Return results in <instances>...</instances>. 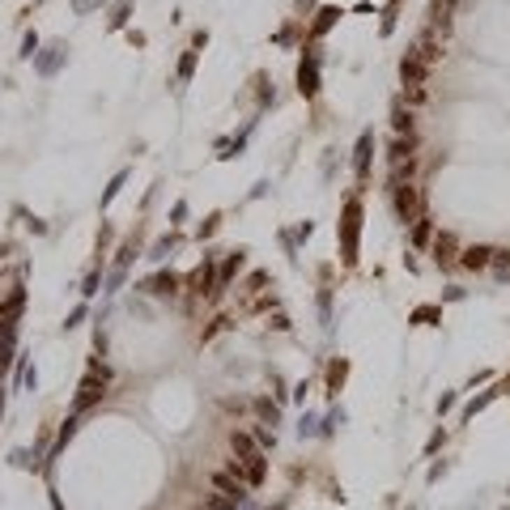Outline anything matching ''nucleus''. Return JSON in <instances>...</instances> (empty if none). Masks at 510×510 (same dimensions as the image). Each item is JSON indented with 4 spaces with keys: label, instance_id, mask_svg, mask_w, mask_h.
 Listing matches in <instances>:
<instances>
[{
    "label": "nucleus",
    "instance_id": "obj_1",
    "mask_svg": "<svg viewBox=\"0 0 510 510\" xmlns=\"http://www.w3.org/2000/svg\"><path fill=\"white\" fill-rule=\"evenodd\" d=\"M107 379H111V374H107V366H98V362L89 366V374L81 379V391H77V413L102 400V391H107Z\"/></svg>",
    "mask_w": 510,
    "mask_h": 510
},
{
    "label": "nucleus",
    "instance_id": "obj_2",
    "mask_svg": "<svg viewBox=\"0 0 510 510\" xmlns=\"http://www.w3.org/2000/svg\"><path fill=\"white\" fill-rule=\"evenodd\" d=\"M391 200H395V217H400V221H417V209H421L417 187L400 183V187H391Z\"/></svg>",
    "mask_w": 510,
    "mask_h": 510
},
{
    "label": "nucleus",
    "instance_id": "obj_3",
    "mask_svg": "<svg viewBox=\"0 0 510 510\" xmlns=\"http://www.w3.org/2000/svg\"><path fill=\"white\" fill-rule=\"evenodd\" d=\"M400 77H404V85L413 89V85H425V77H430V64L417 56V51H408V56L400 60Z\"/></svg>",
    "mask_w": 510,
    "mask_h": 510
},
{
    "label": "nucleus",
    "instance_id": "obj_4",
    "mask_svg": "<svg viewBox=\"0 0 510 510\" xmlns=\"http://www.w3.org/2000/svg\"><path fill=\"white\" fill-rule=\"evenodd\" d=\"M357 217H362V204L349 200V209H344V260L349 264L357 260Z\"/></svg>",
    "mask_w": 510,
    "mask_h": 510
},
{
    "label": "nucleus",
    "instance_id": "obj_5",
    "mask_svg": "<svg viewBox=\"0 0 510 510\" xmlns=\"http://www.w3.org/2000/svg\"><path fill=\"white\" fill-rule=\"evenodd\" d=\"M213 489L226 493V497H234V502H247V481L238 472H213Z\"/></svg>",
    "mask_w": 510,
    "mask_h": 510
},
{
    "label": "nucleus",
    "instance_id": "obj_6",
    "mask_svg": "<svg viewBox=\"0 0 510 510\" xmlns=\"http://www.w3.org/2000/svg\"><path fill=\"white\" fill-rule=\"evenodd\" d=\"M213 281H217V264H213V260H204V264L187 277L191 293H217V289H213Z\"/></svg>",
    "mask_w": 510,
    "mask_h": 510
},
{
    "label": "nucleus",
    "instance_id": "obj_7",
    "mask_svg": "<svg viewBox=\"0 0 510 510\" xmlns=\"http://www.w3.org/2000/svg\"><path fill=\"white\" fill-rule=\"evenodd\" d=\"M434 260L438 264H455L459 260V242H455V234H434Z\"/></svg>",
    "mask_w": 510,
    "mask_h": 510
},
{
    "label": "nucleus",
    "instance_id": "obj_8",
    "mask_svg": "<svg viewBox=\"0 0 510 510\" xmlns=\"http://www.w3.org/2000/svg\"><path fill=\"white\" fill-rule=\"evenodd\" d=\"M489 260H493V251L489 247H464V251H459V264H464V268H472V272H481V268H489Z\"/></svg>",
    "mask_w": 510,
    "mask_h": 510
},
{
    "label": "nucleus",
    "instance_id": "obj_9",
    "mask_svg": "<svg viewBox=\"0 0 510 510\" xmlns=\"http://www.w3.org/2000/svg\"><path fill=\"white\" fill-rule=\"evenodd\" d=\"M179 285H183V281H179L175 272H158V277H149V281H145V289H149V293H158V298L179 293Z\"/></svg>",
    "mask_w": 510,
    "mask_h": 510
},
{
    "label": "nucleus",
    "instance_id": "obj_10",
    "mask_svg": "<svg viewBox=\"0 0 510 510\" xmlns=\"http://www.w3.org/2000/svg\"><path fill=\"white\" fill-rule=\"evenodd\" d=\"M298 89L311 98L315 89H319V68H315V56L311 60H302V68H298Z\"/></svg>",
    "mask_w": 510,
    "mask_h": 510
},
{
    "label": "nucleus",
    "instance_id": "obj_11",
    "mask_svg": "<svg viewBox=\"0 0 510 510\" xmlns=\"http://www.w3.org/2000/svg\"><path fill=\"white\" fill-rule=\"evenodd\" d=\"M370 149H374V136L362 132V140H357V158H353V170H357V175L370 170Z\"/></svg>",
    "mask_w": 510,
    "mask_h": 510
},
{
    "label": "nucleus",
    "instance_id": "obj_12",
    "mask_svg": "<svg viewBox=\"0 0 510 510\" xmlns=\"http://www.w3.org/2000/svg\"><path fill=\"white\" fill-rule=\"evenodd\" d=\"M391 128H395L400 136H404V132L413 136V111H404V102H395V107H391Z\"/></svg>",
    "mask_w": 510,
    "mask_h": 510
},
{
    "label": "nucleus",
    "instance_id": "obj_13",
    "mask_svg": "<svg viewBox=\"0 0 510 510\" xmlns=\"http://www.w3.org/2000/svg\"><path fill=\"white\" fill-rule=\"evenodd\" d=\"M413 242H417V247L434 242V226H430V217H417V221H413Z\"/></svg>",
    "mask_w": 510,
    "mask_h": 510
},
{
    "label": "nucleus",
    "instance_id": "obj_14",
    "mask_svg": "<svg viewBox=\"0 0 510 510\" xmlns=\"http://www.w3.org/2000/svg\"><path fill=\"white\" fill-rule=\"evenodd\" d=\"M22 302H26V293H22V289H13V293H9V302H5V306H0V319H5V323H9V319H13V315L22 311Z\"/></svg>",
    "mask_w": 510,
    "mask_h": 510
},
{
    "label": "nucleus",
    "instance_id": "obj_15",
    "mask_svg": "<svg viewBox=\"0 0 510 510\" xmlns=\"http://www.w3.org/2000/svg\"><path fill=\"white\" fill-rule=\"evenodd\" d=\"M417 56H421L425 64H438V60H442V47H438L434 38H421V47H417Z\"/></svg>",
    "mask_w": 510,
    "mask_h": 510
},
{
    "label": "nucleus",
    "instance_id": "obj_16",
    "mask_svg": "<svg viewBox=\"0 0 510 510\" xmlns=\"http://www.w3.org/2000/svg\"><path fill=\"white\" fill-rule=\"evenodd\" d=\"M336 17H340V9H319V17H315V30H311V34L319 38L323 30H332V26H336Z\"/></svg>",
    "mask_w": 510,
    "mask_h": 510
},
{
    "label": "nucleus",
    "instance_id": "obj_17",
    "mask_svg": "<svg viewBox=\"0 0 510 510\" xmlns=\"http://www.w3.org/2000/svg\"><path fill=\"white\" fill-rule=\"evenodd\" d=\"M404 158H413V136H408V140L400 136V140L391 145V162H404Z\"/></svg>",
    "mask_w": 510,
    "mask_h": 510
},
{
    "label": "nucleus",
    "instance_id": "obj_18",
    "mask_svg": "<svg viewBox=\"0 0 510 510\" xmlns=\"http://www.w3.org/2000/svg\"><path fill=\"white\" fill-rule=\"evenodd\" d=\"M489 268H493L497 277H510V251H493V260H489Z\"/></svg>",
    "mask_w": 510,
    "mask_h": 510
},
{
    "label": "nucleus",
    "instance_id": "obj_19",
    "mask_svg": "<svg viewBox=\"0 0 510 510\" xmlns=\"http://www.w3.org/2000/svg\"><path fill=\"white\" fill-rule=\"evenodd\" d=\"M238 268H242V251H230V260L221 264V281H230V277H234Z\"/></svg>",
    "mask_w": 510,
    "mask_h": 510
},
{
    "label": "nucleus",
    "instance_id": "obj_20",
    "mask_svg": "<svg viewBox=\"0 0 510 510\" xmlns=\"http://www.w3.org/2000/svg\"><path fill=\"white\" fill-rule=\"evenodd\" d=\"M238 502L234 497H226V493H209V510H234Z\"/></svg>",
    "mask_w": 510,
    "mask_h": 510
},
{
    "label": "nucleus",
    "instance_id": "obj_21",
    "mask_svg": "<svg viewBox=\"0 0 510 510\" xmlns=\"http://www.w3.org/2000/svg\"><path fill=\"white\" fill-rule=\"evenodd\" d=\"M56 64H60V47H51L47 56L38 60V68H43V73H56Z\"/></svg>",
    "mask_w": 510,
    "mask_h": 510
},
{
    "label": "nucleus",
    "instance_id": "obj_22",
    "mask_svg": "<svg viewBox=\"0 0 510 510\" xmlns=\"http://www.w3.org/2000/svg\"><path fill=\"white\" fill-rule=\"evenodd\" d=\"M255 408H260V417H264V421H272V425H277V417H281V413H277V404H272V400H260Z\"/></svg>",
    "mask_w": 510,
    "mask_h": 510
},
{
    "label": "nucleus",
    "instance_id": "obj_23",
    "mask_svg": "<svg viewBox=\"0 0 510 510\" xmlns=\"http://www.w3.org/2000/svg\"><path fill=\"white\" fill-rule=\"evenodd\" d=\"M191 68H196V51H187V56L179 60V81H187V77H191Z\"/></svg>",
    "mask_w": 510,
    "mask_h": 510
},
{
    "label": "nucleus",
    "instance_id": "obj_24",
    "mask_svg": "<svg viewBox=\"0 0 510 510\" xmlns=\"http://www.w3.org/2000/svg\"><path fill=\"white\" fill-rule=\"evenodd\" d=\"M340 379H344V362H336V366L328 370V383H332V387H340Z\"/></svg>",
    "mask_w": 510,
    "mask_h": 510
},
{
    "label": "nucleus",
    "instance_id": "obj_25",
    "mask_svg": "<svg viewBox=\"0 0 510 510\" xmlns=\"http://www.w3.org/2000/svg\"><path fill=\"white\" fill-rule=\"evenodd\" d=\"M413 319H417V323H430V319H438V311H434V306H421Z\"/></svg>",
    "mask_w": 510,
    "mask_h": 510
},
{
    "label": "nucleus",
    "instance_id": "obj_26",
    "mask_svg": "<svg viewBox=\"0 0 510 510\" xmlns=\"http://www.w3.org/2000/svg\"><path fill=\"white\" fill-rule=\"evenodd\" d=\"M251 438H255V442H260V446H272V430H264V425H260V430H255Z\"/></svg>",
    "mask_w": 510,
    "mask_h": 510
},
{
    "label": "nucleus",
    "instance_id": "obj_27",
    "mask_svg": "<svg viewBox=\"0 0 510 510\" xmlns=\"http://www.w3.org/2000/svg\"><path fill=\"white\" fill-rule=\"evenodd\" d=\"M34 51H38V38H34V34H26V43H22V56H34Z\"/></svg>",
    "mask_w": 510,
    "mask_h": 510
},
{
    "label": "nucleus",
    "instance_id": "obj_28",
    "mask_svg": "<svg viewBox=\"0 0 510 510\" xmlns=\"http://www.w3.org/2000/svg\"><path fill=\"white\" fill-rule=\"evenodd\" d=\"M260 285H268V272H255V277L247 281V289H260Z\"/></svg>",
    "mask_w": 510,
    "mask_h": 510
},
{
    "label": "nucleus",
    "instance_id": "obj_29",
    "mask_svg": "<svg viewBox=\"0 0 510 510\" xmlns=\"http://www.w3.org/2000/svg\"><path fill=\"white\" fill-rule=\"evenodd\" d=\"M5 255H9V247H5V242H0V260H5Z\"/></svg>",
    "mask_w": 510,
    "mask_h": 510
}]
</instances>
